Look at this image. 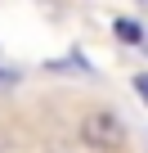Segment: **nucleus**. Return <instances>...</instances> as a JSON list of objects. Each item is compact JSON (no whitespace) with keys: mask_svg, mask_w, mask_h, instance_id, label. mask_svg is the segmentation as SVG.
<instances>
[{"mask_svg":"<svg viewBox=\"0 0 148 153\" xmlns=\"http://www.w3.org/2000/svg\"><path fill=\"white\" fill-rule=\"evenodd\" d=\"M81 135H85V144L90 149H121V140H126V131H121V122L112 117V113H90L85 122H81Z\"/></svg>","mask_w":148,"mask_h":153,"instance_id":"1","label":"nucleus"},{"mask_svg":"<svg viewBox=\"0 0 148 153\" xmlns=\"http://www.w3.org/2000/svg\"><path fill=\"white\" fill-rule=\"evenodd\" d=\"M112 27H117V36H121V41H130V45H139V41H144V27H139V23H130V18H117Z\"/></svg>","mask_w":148,"mask_h":153,"instance_id":"2","label":"nucleus"},{"mask_svg":"<svg viewBox=\"0 0 148 153\" xmlns=\"http://www.w3.org/2000/svg\"><path fill=\"white\" fill-rule=\"evenodd\" d=\"M135 90H139V99L148 104V72H139V76H135Z\"/></svg>","mask_w":148,"mask_h":153,"instance_id":"3","label":"nucleus"}]
</instances>
